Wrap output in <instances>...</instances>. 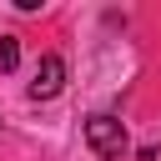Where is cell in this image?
Listing matches in <instances>:
<instances>
[{"label":"cell","mask_w":161,"mask_h":161,"mask_svg":"<svg viewBox=\"0 0 161 161\" xmlns=\"http://www.w3.org/2000/svg\"><path fill=\"white\" fill-rule=\"evenodd\" d=\"M86 146H91V151H96L101 161H121V156L131 151L126 121H121V116H106V111L86 116Z\"/></svg>","instance_id":"6da1fadb"},{"label":"cell","mask_w":161,"mask_h":161,"mask_svg":"<svg viewBox=\"0 0 161 161\" xmlns=\"http://www.w3.org/2000/svg\"><path fill=\"white\" fill-rule=\"evenodd\" d=\"M60 91H65V60H60V55H45V60L35 65L30 101H50V96H60Z\"/></svg>","instance_id":"7a4b0ae2"},{"label":"cell","mask_w":161,"mask_h":161,"mask_svg":"<svg viewBox=\"0 0 161 161\" xmlns=\"http://www.w3.org/2000/svg\"><path fill=\"white\" fill-rule=\"evenodd\" d=\"M15 60H20V45H15V35H0V70H15Z\"/></svg>","instance_id":"3957f363"}]
</instances>
